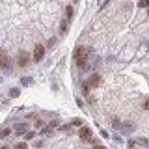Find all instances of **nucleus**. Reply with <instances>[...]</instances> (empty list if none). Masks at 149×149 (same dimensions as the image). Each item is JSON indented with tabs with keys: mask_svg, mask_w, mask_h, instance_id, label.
Returning <instances> with one entry per match:
<instances>
[{
	"mask_svg": "<svg viewBox=\"0 0 149 149\" xmlns=\"http://www.w3.org/2000/svg\"><path fill=\"white\" fill-rule=\"evenodd\" d=\"M95 102H97V99H95L93 95H90V93H88V104H95Z\"/></svg>",
	"mask_w": 149,
	"mask_h": 149,
	"instance_id": "f8f14e48",
	"label": "nucleus"
},
{
	"mask_svg": "<svg viewBox=\"0 0 149 149\" xmlns=\"http://www.w3.org/2000/svg\"><path fill=\"white\" fill-rule=\"evenodd\" d=\"M9 132H11L9 129H0V138H6V136H9Z\"/></svg>",
	"mask_w": 149,
	"mask_h": 149,
	"instance_id": "9d476101",
	"label": "nucleus"
},
{
	"mask_svg": "<svg viewBox=\"0 0 149 149\" xmlns=\"http://www.w3.org/2000/svg\"><path fill=\"white\" fill-rule=\"evenodd\" d=\"M45 49H47V47L43 43H37L34 47V56H32V60H34V62H39V60L45 56Z\"/></svg>",
	"mask_w": 149,
	"mask_h": 149,
	"instance_id": "f03ea898",
	"label": "nucleus"
},
{
	"mask_svg": "<svg viewBox=\"0 0 149 149\" xmlns=\"http://www.w3.org/2000/svg\"><path fill=\"white\" fill-rule=\"evenodd\" d=\"M84 125V121L80 119V118H74V119H71V127H82Z\"/></svg>",
	"mask_w": 149,
	"mask_h": 149,
	"instance_id": "1a4fd4ad",
	"label": "nucleus"
},
{
	"mask_svg": "<svg viewBox=\"0 0 149 149\" xmlns=\"http://www.w3.org/2000/svg\"><path fill=\"white\" fill-rule=\"evenodd\" d=\"M0 67L2 69H8L9 67V62H8V56L4 52H0Z\"/></svg>",
	"mask_w": 149,
	"mask_h": 149,
	"instance_id": "0eeeda50",
	"label": "nucleus"
},
{
	"mask_svg": "<svg viewBox=\"0 0 149 149\" xmlns=\"http://www.w3.org/2000/svg\"><path fill=\"white\" fill-rule=\"evenodd\" d=\"M19 93H21V91H19V88H13V90L9 91V97H19Z\"/></svg>",
	"mask_w": 149,
	"mask_h": 149,
	"instance_id": "9b49d317",
	"label": "nucleus"
},
{
	"mask_svg": "<svg viewBox=\"0 0 149 149\" xmlns=\"http://www.w3.org/2000/svg\"><path fill=\"white\" fill-rule=\"evenodd\" d=\"M26 130H28V125H26V123H17L15 127H13V132H15L17 136H21V134H24Z\"/></svg>",
	"mask_w": 149,
	"mask_h": 149,
	"instance_id": "39448f33",
	"label": "nucleus"
},
{
	"mask_svg": "<svg viewBox=\"0 0 149 149\" xmlns=\"http://www.w3.org/2000/svg\"><path fill=\"white\" fill-rule=\"evenodd\" d=\"M129 146L130 147H136V146L149 147V140H146V138H132V140H129Z\"/></svg>",
	"mask_w": 149,
	"mask_h": 149,
	"instance_id": "20e7f679",
	"label": "nucleus"
},
{
	"mask_svg": "<svg viewBox=\"0 0 149 149\" xmlns=\"http://www.w3.org/2000/svg\"><path fill=\"white\" fill-rule=\"evenodd\" d=\"M78 136H80L82 140H86V142H90V143H99V140L93 138V130L90 127H86V125H82V127H80V130H78Z\"/></svg>",
	"mask_w": 149,
	"mask_h": 149,
	"instance_id": "f257e3e1",
	"label": "nucleus"
},
{
	"mask_svg": "<svg viewBox=\"0 0 149 149\" xmlns=\"http://www.w3.org/2000/svg\"><path fill=\"white\" fill-rule=\"evenodd\" d=\"M138 6H140V8H149V0H140Z\"/></svg>",
	"mask_w": 149,
	"mask_h": 149,
	"instance_id": "ddd939ff",
	"label": "nucleus"
},
{
	"mask_svg": "<svg viewBox=\"0 0 149 149\" xmlns=\"http://www.w3.org/2000/svg\"><path fill=\"white\" fill-rule=\"evenodd\" d=\"M65 15H67L69 21L74 17V9H73V6H65Z\"/></svg>",
	"mask_w": 149,
	"mask_h": 149,
	"instance_id": "6e6552de",
	"label": "nucleus"
},
{
	"mask_svg": "<svg viewBox=\"0 0 149 149\" xmlns=\"http://www.w3.org/2000/svg\"><path fill=\"white\" fill-rule=\"evenodd\" d=\"M99 84H101V74H97V73L90 74V86H91V90H93V88H97Z\"/></svg>",
	"mask_w": 149,
	"mask_h": 149,
	"instance_id": "423d86ee",
	"label": "nucleus"
},
{
	"mask_svg": "<svg viewBox=\"0 0 149 149\" xmlns=\"http://www.w3.org/2000/svg\"><path fill=\"white\" fill-rule=\"evenodd\" d=\"M28 63H30V54L28 52H21L17 56V65L19 67H26Z\"/></svg>",
	"mask_w": 149,
	"mask_h": 149,
	"instance_id": "7ed1b4c3",
	"label": "nucleus"
},
{
	"mask_svg": "<svg viewBox=\"0 0 149 149\" xmlns=\"http://www.w3.org/2000/svg\"><path fill=\"white\" fill-rule=\"evenodd\" d=\"M26 136H28V140H32L36 136V132H32V130H26Z\"/></svg>",
	"mask_w": 149,
	"mask_h": 149,
	"instance_id": "4468645a",
	"label": "nucleus"
},
{
	"mask_svg": "<svg viewBox=\"0 0 149 149\" xmlns=\"http://www.w3.org/2000/svg\"><path fill=\"white\" fill-rule=\"evenodd\" d=\"M74 2H77V0H74Z\"/></svg>",
	"mask_w": 149,
	"mask_h": 149,
	"instance_id": "2eb2a0df",
	"label": "nucleus"
}]
</instances>
